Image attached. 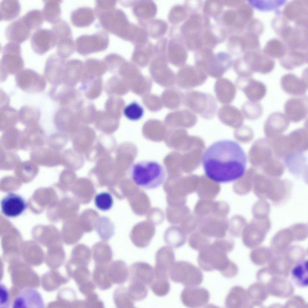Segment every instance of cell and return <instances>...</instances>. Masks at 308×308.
Instances as JSON below:
<instances>
[{
	"label": "cell",
	"mask_w": 308,
	"mask_h": 308,
	"mask_svg": "<svg viewBox=\"0 0 308 308\" xmlns=\"http://www.w3.org/2000/svg\"><path fill=\"white\" fill-rule=\"evenodd\" d=\"M155 257V278L168 279L169 272L175 262L174 251L169 247H163L157 251Z\"/></svg>",
	"instance_id": "obj_13"
},
{
	"label": "cell",
	"mask_w": 308,
	"mask_h": 308,
	"mask_svg": "<svg viewBox=\"0 0 308 308\" xmlns=\"http://www.w3.org/2000/svg\"><path fill=\"white\" fill-rule=\"evenodd\" d=\"M245 61L253 73L268 74L274 69L275 63L273 58L259 50L250 51L245 57Z\"/></svg>",
	"instance_id": "obj_12"
},
{
	"label": "cell",
	"mask_w": 308,
	"mask_h": 308,
	"mask_svg": "<svg viewBox=\"0 0 308 308\" xmlns=\"http://www.w3.org/2000/svg\"><path fill=\"white\" fill-rule=\"evenodd\" d=\"M149 286L153 293L159 297L166 295L170 290V284L167 278L155 277Z\"/></svg>",
	"instance_id": "obj_39"
},
{
	"label": "cell",
	"mask_w": 308,
	"mask_h": 308,
	"mask_svg": "<svg viewBox=\"0 0 308 308\" xmlns=\"http://www.w3.org/2000/svg\"><path fill=\"white\" fill-rule=\"evenodd\" d=\"M31 30L26 25L21 17L8 25L5 30V35L9 42L19 44L29 37Z\"/></svg>",
	"instance_id": "obj_19"
},
{
	"label": "cell",
	"mask_w": 308,
	"mask_h": 308,
	"mask_svg": "<svg viewBox=\"0 0 308 308\" xmlns=\"http://www.w3.org/2000/svg\"><path fill=\"white\" fill-rule=\"evenodd\" d=\"M180 83L186 88H192L199 86L207 80L208 75L200 67L189 66L180 72Z\"/></svg>",
	"instance_id": "obj_17"
},
{
	"label": "cell",
	"mask_w": 308,
	"mask_h": 308,
	"mask_svg": "<svg viewBox=\"0 0 308 308\" xmlns=\"http://www.w3.org/2000/svg\"><path fill=\"white\" fill-rule=\"evenodd\" d=\"M236 87L242 91L249 101L258 102L265 96L267 89L263 82L252 77L238 76L235 80Z\"/></svg>",
	"instance_id": "obj_9"
},
{
	"label": "cell",
	"mask_w": 308,
	"mask_h": 308,
	"mask_svg": "<svg viewBox=\"0 0 308 308\" xmlns=\"http://www.w3.org/2000/svg\"><path fill=\"white\" fill-rule=\"evenodd\" d=\"M51 29L56 37L57 42L71 38V30L69 25L65 20L60 18L52 24Z\"/></svg>",
	"instance_id": "obj_40"
},
{
	"label": "cell",
	"mask_w": 308,
	"mask_h": 308,
	"mask_svg": "<svg viewBox=\"0 0 308 308\" xmlns=\"http://www.w3.org/2000/svg\"><path fill=\"white\" fill-rule=\"evenodd\" d=\"M217 116L221 121L230 125L241 124L244 120L241 111L236 106L229 104L221 106L217 112Z\"/></svg>",
	"instance_id": "obj_27"
},
{
	"label": "cell",
	"mask_w": 308,
	"mask_h": 308,
	"mask_svg": "<svg viewBox=\"0 0 308 308\" xmlns=\"http://www.w3.org/2000/svg\"><path fill=\"white\" fill-rule=\"evenodd\" d=\"M103 302L99 298L97 294L94 292L85 296V299L81 300V308H104Z\"/></svg>",
	"instance_id": "obj_47"
},
{
	"label": "cell",
	"mask_w": 308,
	"mask_h": 308,
	"mask_svg": "<svg viewBox=\"0 0 308 308\" xmlns=\"http://www.w3.org/2000/svg\"><path fill=\"white\" fill-rule=\"evenodd\" d=\"M227 253L216 242L208 245L199 251L197 261L200 268L205 271L217 270L227 278L237 274L236 264L228 257Z\"/></svg>",
	"instance_id": "obj_2"
},
{
	"label": "cell",
	"mask_w": 308,
	"mask_h": 308,
	"mask_svg": "<svg viewBox=\"0 0 308 308\" xmlns=\"http://www.w3.org/2000/svg\"><path fill=\"white\" fill-rule=\"evenodd\" d=\"M57 40L52 29L40 28L36 30L30 39L31 48L36 54H44L57 45Z\"/></svg>",
	"instance_id": "obj_10"
},
{
	"label": "cell",
	"mask_w": 308,
	"mask_h": 308,
	"mask_svg": "<svg viewBox=\"0 0 308 308\" xmlns=\"http://www.w3.org/2000/svg\"><path fill=\"white\" fill-rule=\"evenodd\" d=\"M214 90L217 100L224 105L233 102L236 94L235 85L230 80L225 78L221 77L216 80Z\"/></svg>",
	"instance_id": "obj_18"
},
{
	"label": "cell",
	"mask_w": 308,
	"mask_h": 308,
	"mask_svg": "<svg viewBox=\"0 0 308 308\" xmlns=\"http://www.w3.org/2000/svg\"><path fill=\"white\" fill-rule=\"evenodd\" d=\"M96 264L92 273L93 281L101 290H105L110 288L113 283L108 275V264Z\"/></svg>",
	"instance_id": "obj_29"
},
{
	"label": "cell",
	"mask_w": 308,
	"mask_h": 308,
	"mask_svg": "<svg viewBox=\"0 0 308 308\" xmlns=\"http://www.w3.org/2000/svg\"><path fill=\"white\" fill-rule=\"evenodd\" d=\"M291 281L297 286L306 288L308 285V260L303 259L296 262L290 272Z\"/></svg>",
	"instance_id": "obj_26"
},
{
	"label": "cell",
	"mask_w": 308,
	"mask_h": 308,
	"mask_svg": "<svg viewBox=\"0 0 308 308\" xmlns=\"http://www.w3.org/2000/svg\"><path fill=\"white\" fill-rule=\"evenodd\" d=\"M92 253L93 259L96 264H108L113 257V253L111 248L104 243H98L94 245Z\"/></svg>",
	"instance_id": "obj_32"
},
{
	"label": "cell",
	"mask_w": 308,
	"mask_h": 308,
	"mask_svg": "<svg viewBox=\"0 0 308 308\" xmlns=\"http://www.w3.org/2000/svg\"><path fill=\"white\" fill-rule=\"evenodd\" d=\"M185 102L186 106L191 111L205 119L212 118L217 111L216 100L214 96L209 93L190 91L186 94Z\"/></svg>",
	"instance_id": "obj_4"
},
{
	"label": "cell",
	"mask_w": 308,
	"mask_h": 308,
	"mask_svg": "<svg viewBox=\"0 0 308 308\" xmlns=\"http://www.w3.org/2000/svg\"><path fill=\"white\" fill-rule=\"evenodd\" d=\"M246 46L250 51L259 50L260 42L259 36L251 32L246 35Z\"/></svg>",
	"instance_id": "obj_49"
},
{
	"label": "cell",
	"mask_w": 308,
	"mask_h": 308,
	"mask_svg": "<svg viewBox=\"0 0 308 308\" xmlns=\"http://www.w3.org/2000/svg\"><path fill=\"white\" fill-rule=\"evenodd\" d=\"M299 78L292 73L286 74L282 76L280 85L282 90L287 94L295 96L304 95L308 90L307 74L305 71Z\"/></svg>",
	"instance_id": "obj_11"
},
{
	"label": "cell",
	"mask_w": 308,
	"mask_h": 308,
	"mask_svg": "<svg viewBox=\"0 0 308 308\" xmlns=\"http://www.w3.org/2000/svg\"><path fill=\"white\" fill-rule=\"evenodd\" d=\"M169 275L173 281L181 283L185 287L198 286L203 280L201 270L190 263L185 261L175 262Z\"/></svg>",
	"instance_id": "obj_6"
},
{
	"label": "cell",
	"mask_w": 308,
	"mask_h": 308,
	"mask_svg": "<svg viewBox=\"0 0 308 308\" xmlns=\"http://www.w3.org/2000/svg\"><path fill=\"white\" fill-rule=\"evenodd\" d=\"M69 274L73 278L78 286L91 280V273L88 267L75 268Z\"/></svg>",
	"instance_id": "obj_43"
},
{
	"label": "cell",
	"mask_w": 308,
	"mask_h": 308,
	"mask_svg": "<svg viewBox=\"0 0 308 308\" xmlns=\"http://www.w3.org/2000/svg\"><path fill=\"white\" fill-rule=\"evenodd\" d=\"M285 56L280 60V62L282 66L288 70H292L307 62V56L303 51H290Z\"/></svg>",
	"instance_id": "obj_28"
},
{
	"label": "cell",
	"mask_w": 308,
	"mask_h": 308,
	"mask_svg": "<svg viewBox=\"0 0 308 308\" xmlns=\"http://www.w3.org/2000/svg\"><path fill=\"white\" fill-rule=\"evenodd\" d=\"M44 2V7L42 11L44 20L52 24L60 18V5L62 1L47 0Z\"/></svg>",
	"instance_id": "obj_31"
},
{
	"label": "cell",
	"mask_w": 308,
	"mask_h": 308,
	"mask_svg": "<svg viewBox=\"0 0 308 308\" xmlns=\"http://www.w3.org/2000/svg\"><path fill=\"white\" fill-rule=\"evenodd\" d=\"M180 298L185 306L191 308L201 307L208 302L210 294L206 289L198 287H185L182 291Z\"/></svg>",
	"instance_id": "obj_14"
},
{
	"label": "cell",
	"mask_w": 308,
	"mask_h": 308,
	"mask_svg": "<svg viewBox=\"0 0 308 308\" xmlns=\"http://www.w3.org/2000/svg\"><path fill=\"white\" fill-rule=\"evenodd\" d=\"M290 51H305L307 49V30L293 27L287 23L278 34Z\"/></svg>",
	"instance_id": "obj_7"
},
{
	"label": "cell",
	"mask_w": 308,
	"mask_h": 308,
	"mask_svg": "<svg viewBox=\"0 0 308 308\" xmlns=\"http://www.w3.org/2000/svg\"><path fill=\"white\" fill-rule=\"evenodd\" d=\"M113 199L109 193L103 192L97 195L94 199V203L96 207L102 211H107L110 209L113 204Z\"/></svg>",
	"instance_id": "obj_42"
},
{
	"label": "cell",
	"mask_w": 308,
	"mask_h": 308,
	"mask_svg": "<svg viewBox=\"0 0 308 308\" xmlns=\"http://www.w3.org/2000/svg\"><path fill=\"white\" fill-rule=\"evenodd\" d=\"M1 209L3 214L9 217H15L20 215L26 207L24 199L19 195L10 193L6 196L1 202Z\"/></svg>",
	"instance_id": "obj_20"
},
{
	"label": "cell",
	"mask_w": 308,
	"mask_h": 308,
	"mask_svg": "<svg viewBox=\"0 0 308 308\" xmlns=\"http://www.w3.org/2000/svg\"><path fill=\"white\" fill-rule=\"evenodd\" d=\"M21 17L26 25L31 30L40 29L44 20L42 11L36 9L29 11Z\"/></svg>",
	"instance_id": "obj_36"
},
{
	"label": "cell",
	"mask_w": 308,
	"mask_h": 308,
	"mask_svg": "<svg viewBox=\"0 0 308 308\" xmlns=\"http://www.w3.org/2000/svg\"><path fill=\"white\" fill-rule=\"evenodd\" d=\"M129 173L135 185L146 189L158 188L164 182L166 177L163 165L152 160H141L134 163L130 168Z\"/></svg>",
	"instance_id": "obj_3"
},
{
	"label": "cell",
	"mask_w": 308,
	"mask_h": 308,
	"mask_svg": "<svg viewBox=\"0 0 308 308\" xmlns=\"http://www.w3.org/2000/svg\"><path fill=\"white\" fill-rule=\"evenodd\" d=\"M248 29L250 32L259 36L263 33L264 30L263 26L259 20L252 19L249 23Z\"/></svg>",
	"instance_id": "obj_51"
},
{
	"label": "cell",
	"mask_w": 308,
	"mask_h": 308,
	"mask_svg": "<svg viewBox=\"0 0 308 308\" xmlns=\"http://www.w3.org/2000/svg\"><path fill=\"white\" fill-rule=\"evenodd\" d=\"M247 157L237 142L231 140L216 141L205 150L202 163L206 176L218 183L232 182L241 178L245 171Z\"/></svg>",
	"instance_id": "obj_1"
},
{
	"label": "cell",
	"mask_w": 308,
	"mask_h": 308,
	"mask_svg": "<svg viewBox=\"0 0 308 308\" xmlns=\"http://www.w3.org/2000/svg\"><path fill=\"white\" fill-rule=\"evenodd\" d=\"M9 307V293L6 286L3 283L0 284V308Z\"/></svg>",
	"instance_id": "obj_50"
},
{
	"label": "cell",
	"mask_w": 308,
	"mask_h": 308,
	"mask_svg": "<svg viewBox=\"0 0 308 308\" xmlns=\"http://www.w3.org/2000/svg\"><path fill=\"white\" fill-rule=\"evenodd\" d=\"M91 252L87 247L79 245L74 248L68 263V271L78 267H88L90 261Z\"/></svg>",
	"instance_id": "obj_24"
},
{
	"label": "cell",
	"mask_w": 308,
	"mask_h": 308,
	"mask_svg": "<svg viewBox=\"0 0 308 308\" xmlns=\"http://www.w3.org/2000/svg\"><path fill=\"white\" fill-rule=\"evenodd\" d=\"M124 113L129 119L135 121L139 120L142 117L143 109L138 103L134 102L125 107L124 110Z\"/></svg>",
	"instance_id": "obj_46"
},
{
	"label": "cell",
	"mask_w": 308,
	"mask_h": 308,
	"mask_svg": "<svg viewBox=\"0 0 308 308\" xmlns=\"http://www.w3.org/2000/svg\"><path fill=\"white\" fill-rule=\"evenodd\" d=\"M286 20L295 22L308 17V1L294 0L288 3L283 11Z\"/></svg>",
	"instance_id": "obj_23"
},
{
	"label": "cell",
	"mask_w": 308,
	"mask_h": 308,
	"mask_svg": "<svg viewBox=\"0 0 308 308\" xmlns=\"http://www.w3.org/2000/svg\"><path fill=\"white\" fill-rule=\"evenodd\" d=\"M57 54L64 59L70 56L74 50V45L71 38L58 41L57 44Z\"/></svg>",
	"instance_id": "obj_45"
},
{
	"label": "cell",
	"mask_w": 308,
	"mask_h": 308,
	"mask_svg": "<svg viewBox=\"0 0 308 308\" xmlns=\"http://www.w3.org/2000/svg\"><path fill=\"white\" fill-rule=\"evenodd\" d=\"M15 80L17 86L28 93L41 92L45 89L46 86L45 78L29 69L23 70L17 74Z\"/></svg>",
	"instance_id": "obj_8"
},
{
	"label": "cell",
	"mask_w": 308,
	"mask_h": 308,
	"mask_svg": "<svg viewBox=\"0 0 308 308\" xmlns=\"http://www.w3.org/2000/svg\"><path fill=\"white\" fill-rule=\"evenodd\" d=\"M113 299L116 307L119 308L134 307L135 301L131 296L128 288L120 286L115 289Z\"/></svg>",
	"instance_id": "obj_34"
},
{
	"label": "cell",
	"mask_w": 308,
	"mask_h": 308,
	"mask_svg": "<svg viewBox=\"0 0 308 308\" xmlns=\"http://www.w3.org/2000/svg\"><path fill=\"white\" fill-rule=\"evenodd\" d=\"M21 8L17 0H2L0 3V20L8 21L15 18L19 15Z\"/></svg>",
	"instance_id": "obj_30"
},
{
	"label": "cell",
	"mask_w": 308,
	"mask_h": 308,
	"mask_svg": "<svg viewBox=\"0 0 308 308\" xmlns=\"http://www.w3.org/2000/svg\"><path fill=\"white\" fill-rule=\"evenodd\" d=\"M147 285L144 283L139 280L130 279L128 289L135 301L143 300L146 297L148 294Z\"/></svg>",
	"instance_id": "obj_35"
},
{
	"label": "cell",
	"mask_w": 308,
	"mask_h": 308,
	"mask_svg": "<svg viewBox=\"0 0 308 308\" xmlns=\"http://www.w3.org/2000/svg\"><path fill=\"white\" fill-rule=\"evenodd\" d=\"M287 48L284 42L276 38L268 41L265 45L263 52L273 58H280L286 55Z\"/></svg>",
	"instance_id": "obj_33"
},
{
	"label": "cell",
	"mask_w": 308,
	"mask_h": 308,
	"mask_svg": "<svg viewBox=\"0 0 308 308\" xmlns=\"http://www.w3.org/2000/svg\"><path fill=\"white\" fill-rule=\"evenodd\" d=\"M130 279L140 281L149 285L155 278L154 268L148 263L137 262L132 264L129 268Z\"/></svg>",
	"instance_id": "obj_22"
},
{
	"label": "cell",
	"mask_w": 308,
	"mask_h": 308,
	"mask_svg": "<svg viewBox=\"0 0 308 308\" xmlns=\"http://www.w3.org/2000/svg\"><path fill=\"white\" fill-rule=\"evenodd\" d=\"M308 98L302 96L290 98L285 103L284 110L288 119L298 122L305 119L308 115Z\"/></svg>",
	"instance_id": "obj_15"
},
{
	"label": "cell",
	"mask_w": 308,
	"mask_h": 308,
	"mask_svg": "<svg viewBox=\"0 0 308 308\" xmlns=\"http://www.w3.org/2000/svg\"><path fill=\"white\" fill-rule=\"evenodd\" d=\"M241 112L246 118L254 120L262 115L263 109L261 105L258 102L247 101L242 106Z\"/></svg>",
	"instance_id": "obj_38"
},
{
	"label": "cell",
	"mask_w": 308,
	"mask_h": 308,
	"mask_svg": "<svg viewBox=\"0 0 308 308\" xmlns=\"http://www.w3.org/2000/svg\"><path fill=\"white\" fill-rule=\"evenodd\" d=\"M13 308H43L44 304L40 294L31 288L24 289L20 291L13 302Z\"/></svg>",
	"instance_id": "obj_16"
},
{
	"label": "cell",
	"mask_w": 308,
	"mask_h": 308,
	"mask_svg": "<svg viewBox=\"0 0 308 308\" xmlns=\"http://www.w3.org/2000/svg\"><path fill=\"white\" fill-rule=\"evenodd\" d=\"M96 286L94 282L91 280L78 286L79 291L85 296L94 292Z\"/></svg>",
	"instance_id": "obj_52"
},
{
	"label": "cell",
	"mask_w": 308,
	"mask_h": 308,
	"mask_svg": "<svg viewBox=\"0 0 308 308\" xmlns=\"http://www.w3.org/2000/svg\"><path fill=\"white\" fill-rule=\"evenodd\" d=\"M289 121L285 115L282 112H276L269 115L265 124V128L271 129H282L288 125Z\"/></svg>",
	"instance_id": "obj_37"
},
{
	"label": "cell",
	"mask_w": 308,
	"mask_h": 308,
	"mask_svg": "<svg viewBox=\"0 0 308 308\" xmlns=\"http://www.w3.org/2000/svg\"><path fill=\"white\" fill-rule=\"evenodd\" d=\"M108 273L112 283L122 285L127 281L129 277V269L125 262L117 260L108 264Z\"/></svg>",
	"instance_id": "obj_25"
},
{
	"label": "cell",
	"mask_w": 308,
	"mask_h": 308,
	"mask_svg": "<svg viewBox=\"0 0 308 308\" xmlns=\"http://www.w3.org/2000/svg\"><path fill=\"white\" fill-rule=\"evenodd\" d=\"M63 60L57 53H54L50 55L46 61L44 70L45 78L53 85L59 83Z\"/></svg>",
	"instance_id": "obj_21"
},
{
	"label": "cell",
	"mask_w": 308,
	"mask_h": 308,
	"mask_svg": "<svg viewBox=\"0 0 308 308\" xmlns=\"http://www.w3.org/2000/svg\"><path fill=\"white\" fill-rule=\"evenodd\" d=\"M1 120L3 122H15L19 118L18 112L9 105L1 106L0 110Z\"/></svg>",
	"instance_id": "obj_48"
},
{
	"label": "cell",
	"mask_w": 308,
	"mask_h": 308,
	"mask_svg": "<svg viewBox=\"0 0 308 308\" xmlns=\"http://www.w3.org/2000/svg\"><path fill=\"white\" fill-rule=\"evenodd\" d=\"M18 112L19 118L23 122H35L39 119L41 115L38 109L28 105L22 106Z\"/></svg>",
	"instance_id": "obj_41"
},
{
	"label": "cell",
	"mask_w": 308,
	"mask_h": 308,
	"mask_svg": "<svg viewBox=\"0 0 308 308\" xmlns=\"http://www.w3.org/2000/svg\"><path fill=\"white\" fill-rule=\"evenodd\" d=\"M281 0H252L249 3L252 7L261 11H268L277 9L285 3Z\"/></svg>",
	"instance_id": "obj_44"
},
{
	"label": "cell",
	"mask_w": 308,
	"mask_h": 308,
	"mask_svg": "<svg viewBox=\"0 0 308 308\" xmlns=\"http://www.w3.org/2000/svg\"><path fill=\"white\" fill-rule=\"evenodd\" d=\"M0 63V79L5 81L9 75H17L24 67L20 44L9 42L3 47Z\"/></svg>",
	"instance_id": "obj_5"
}]
</instances>
